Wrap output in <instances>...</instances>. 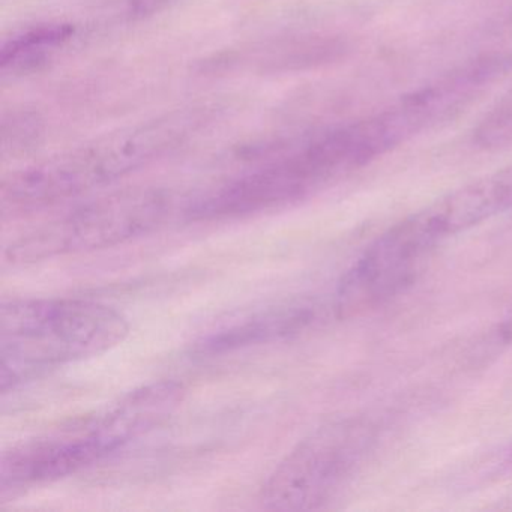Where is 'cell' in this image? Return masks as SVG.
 I'll list each match as a JSON object with an SVG mask.
<instances>
[{
	"label": "cell",
	"instance_id": "1",
	"mask_svg": "<svg viewBox=\"0 0 512 512\" xmlns=\"http://www.w3.org/2000/svg\"><path fill=\"white\" fill-rule=\"evenodd\" d=\"M203 121L202 109L178 110L20 170L2 185V208H44L112 184L178 148Z\"/></svg>",
	"mask_w": 512,
	"mask_h": 512
},
{
	"label": "cell",
	"instance_id": "2",
	"mask_svg": "<svg viewBox=\"0 0 512 512\" xmlns=\"http://www.w3.org/2000/svg\"><path fill=\"white\" fill-rule=\"evenodd\" d=\"M127 317L89 299H14L0 308V388L7 394L70 362L121 344Z\"/></svg>",
	"mask_w": 512,
	"mask_h": 512
},
{
	"label": "cell",
	"instance_id": "3",
	"mask_svg": "<svg viewBox=\"0 0 512 512\" xmlns=\"http://www.w3.org/2000/svg\"><path fill=\"white\" fill-rule=\"evenodd\" d=\"M173 199L157 188L119 191L80 206L76 211L8 245L5 260L28 265L65 254L116 247L148 235L169 220Z\"/></svg>",
	"mask_w": 512,
	"mask_h": 512
},
{
	"label": "cell",
	"instance_id": "4",
	"mask_svg": "<svg viewBox=\"0 0 512 512\" xmlns=\"http://www.w3.org/2000/svg\"><path fill=\"white\" fill-rule=\"evenodd\" d=\"M373 443L362 419L329 422L298 443L269 476L262 503L274 511L322 508L349 481Z\"/></svg>",
	"mask_w": 512,
	"mask_h": 512
},
{
	"label": "cell",
	"instance_id": "5",
	"mask_svg": "<svg viewBox=\"0 0 512 512\" xmlns=\"http://www.w3.org/2000/svg\"><path fill=\"white\" fill-rule=\"evenodd\" d=\"M448 236L433 205L392 227L341 281L338 310L349 313L397 292L424 257Z\"/></svg>",
	"mask_w": 512,
	"mask_h": 512
},
{
	"label": "cell",
	"instance_id": "6",
	"mask_svg": "<svg viewBox=\"0 0 512 512\" xmlns=\"http://www.w3.org/2000/svg\"><path fill=\"white\" fill-rule=\"evenodd\" d=\"M107 457L85 422L5 452L0 463L2 496L8 490L74 475Z\"/></svg>",
	"mask_w": 512,
	"mask_h": 512
},
{
	"label": "cell",
	"instance_id": "7",
	"mask_svg": "<svg viewBox=\"0 0 512 512\" xmlns=\"http://www.w3.org/2000/svg\"><path fill=\"white\" fill-rule=\"evenodd\" d=\"M317 307L310 302H289L257 311L242 322L233 323L199 341L196 353L217 355L242 347L271 343L304 331L316 320Z\"/></svg>",
	"mask_w": 512,
	"mask_h": 512
},
{
	"label": "cell",
	"instance_id": "8",
	"mask_svg": "<svg viewBox=\"0 0 512 512\" xmlns=\"http://www.w3.org/2000/svg\"><path fill=\"white\" fill-rule=\"evenodd\" d=\"M476 140L487 148H500L512 143V95L482 121L476 131Z\"/></svg>",
	"mask_w": 512,
	"mask_h": 512
}]
</instances>
